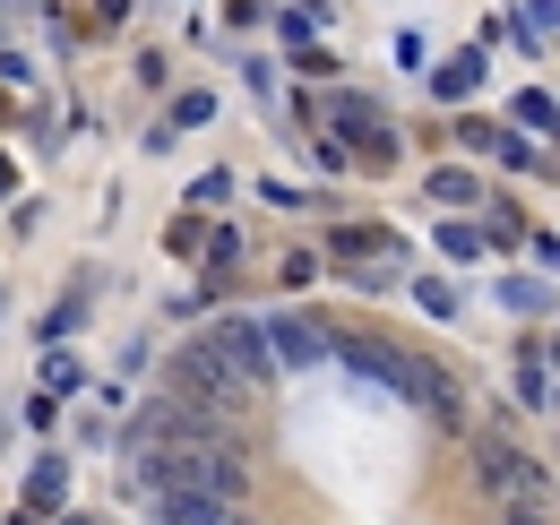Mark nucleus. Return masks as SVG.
I'll use <instances>...</instances> for the list:
<instances>
[{
    "label": "nucleus",
    "instance_id": "obj_5",
    "mask_svg": "<svg viewBox=\"0 0 560 525\" xmlns=\"http://www.w3.org/2000/svg\"><path fill=\"white\" fill-rule=\"evenodd\" d=\"M233 500H208V491H155V517L164 525H215Z\"/></svg>",
    "mask_w": 560,
    "mask_h": 525
},
{
    "label": "nucleus",
    "instance_id": "obj_4",
    "mask_svg": "<svg viewBox=\"0 0 560 525\" xmlns=\"http://www.w3.org/2000/svg\"><path fill=\"white\" fill-rule=\"evenodd\" d=\"M268 353H284V362H319V353H337V336L311 328V319H277V328H268Z\"/></svg>",
    "mask_w": 560,
    "mask_h": 525
},
{
    "label": "nucleus",
    "instance_id": "obj_3",
    "mask_svg": "<svg viewBox=\"0 0 560 525\" xmlns=\"http://www.w3.org/2000/svg\"><path fill=\"white\" fill-rule=\"evenodd\" d=\"M475 465H483V482L500 491V500H517V491H544V474L517 457L509 440H475Z\"/></svg>",
    "mask_w": 560,
    "mask_h": 525
},
{
    "label": "nucleus",
    "instance_id": "obj_1",
    "mask_svg": "<svg viewBox=\"0 0 560 525\" xmlns=\"http://www.w3.org/2000/svg\"><path fill=\"white\" fill-rule=\"evenodd\" d=\"M173 396L208 422L215 440H224V431H233V413H242V380H224L208 353H182V362H173Z\"/></svg>",
    "mask_w": 560,
    "mask_h": 525
},
{
    "label": "nucleus",
    "instance_id": "obj_6",
    "mask_svg": "<svg viewBox=\"0 0 560 525\" xmlns=\"http://www.w3.org/2000/svg\"><path fill=\"white\" fill-rule=\"evenodd\" d=\"M500 302H509V311H544V284H517V276H509V284H500Z\"/></svg>",
    "mask_w": 560,
    "mask_h": 525
},
{
    "label": "nucleus",
    "instance_id": "obj_8",
    "mask_svg": "<svg viewBox=\"0 0 560 525\" xmlns=\"http://www.w3.org/2000/svg\"><path fill=\"white\" fill-rule=\"evenodd\" d=\"M526 35H535V44L552 35V0H526Z\"/></svg>",
    "mask_w": 560,
    "mask_h": 525
},
{
    "label": "nucleus",
    "instance_id": "obj_9",
    "mask_svg": "<svg viewBox=\"0 0 560 525\" xmlns=\"http://www.w3.org/2000/svg\"><path fill=\"white\" fill-rule=\"evenodd\" d=\"M70 525H86V517H70Z\"/></svg>",
    "mask_w": 560,
    "mask_h": 525
},
{
    "label": "nucleus",
    "instance_id": "obj_7",
    "mask_svg": "<svg viewBox=\"0 0 560 525\" xmlns=\"http://www.w3.org/2000/svg\"><path fill=\"white\" fill-rule=\"evenodd\" d=\"M509 525H552V517H544V491H526V509L509 500Z\"/></svg>",
    "mask_w": 560,
    "mask_h": 525
},
{
    "label": "nucleus",
    "instance_id": "obj_2",
    "mask_svg": "<svg viewBox=\"0 0 560 525\" xmlns=\"http://www.w3.org/2000/svg\"><path fill=\"white\" fill-rule=\"evenodd\" d=\"M199 353H208L224 380H242V388H268V380H277V362H268V336L250 328V319H224V328H215Z\"/></svg>",
    "mask_w": 560,
    "mask_h": 525
}]
</instances>
